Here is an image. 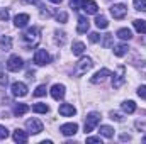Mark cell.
<instances>
[{
    "label": "cell",
    "instance_id": "obj_1",
    "mask_svg": "<svg viewBox=\"0 0 146 144\" xmlns=\"http://www.w3.org/2000/svg\"><path fill=\"white\" fill-rule=\"evenodd\" d=\"M41 29L39 27H29L24 34H22V42H24V46L27 48V49H33V48H36L37 44H39V41H41Z\"/></svg>",
    "mask_w": 146,
    "mask_h": 144
},
{
    "label": "cell",
    "instance_id": "obj_2",
    "mask_svg": "<svg viewBox=\"0 0 146 144\" xmlns=\"http://www.w3.org/2000/svg\"><path fill=\"white\" fill-rule=\"evenodd\" d=\"M99 122H100V114H97V112H90V114L87 115V120H85V134L92 132V131L97 127Z\"/></svg>",
    "mask_w": 146,
    "mask_h": 144
},
{
    "label": "cell",
    "instance_id": "obj_3",
    "mask_svg": "<svg viewBox=\"0 0 146 144\" xmlns=\"http://www.w3.org/2000/svg\"><path fill=\"white\" fill-rule=\"evenodd\" d=\"M94 66V61L90 59V58H82L78 63H76V68H75V75L76 76H82V75H85V73L88 71L90 68Z\"/></svg>",
    "mask_w": 146,
    "mask_h": 144
},
{
    "label": "cell",
    "instance_id": "obj_4",
    "mask_svg": "<svg viewBox=\"0 0 146 144\" xmlns=\"http://www.w3.org/2000/svg\"><path fill=\"white\" fill-rule=\"evenodd\" d=\"M22 66H24V61H22V58H21V56H17V54L10 56V58H9V61H7V70H9V71H12V73L22 70Z\"/></svg>",
    "mask_w": 146,
    "mask_h": 144
},
{
    "label": "cell",
    "instance_id": "obj_5",
    "mask_svg": "<svg viewBox=\"0 0 146 144\" xmlns=\"http://www.w3.org/2000/svg\"><path fill=\"white\" fill-rule=\"evenodd\" d=\"M49 59H51V56H49V53H48L46 49H37L36 53H34V63H36L37 66L48 65Z\"/></svg>",
    "mask_w": 146,
    "mask_h": 144
},
{
    "label": "cell",
    "instance_id": "obj_6",
    "mask_svg": "<svg viewBox=\"0 0 146 144\" xmlns=\"http://www.w3.org/2000/svg\"><path fill=\"white\" fill-rule=\"evenodd\" d=\"M110 14H112V17L114 19H124L126 17V14H127V7L124 5V3H114L112 7H110Z\"/></svg>",
    "mask_w": 146,
    "mask_h": 144
},
{
    "label": "cell",
    "instance_id": "obj_7",
    "mask_svg": "<svg viewBox=\"0 0 146 144\" xmlns=\"http://www.w3.org/2000/svg\"><path fill=\"white\" fill-rule=\"evenodd\" d=\"M12 95L14 97H26L27 95V87H26V83H22V81H15V83H12Z\"/></svg>",
    "mask_w": 146,
    "mask_h": 144
},
{
    "label": "cell",
    "instance_id": "obj_8",
    "mask_svg": "<svg viewBox=\"0 0 146 144\" xmlns=\"http://www.w3.org/2000/svg\"><path fill=\"white\" fill-rule=\"evenodd\" d=\"M26 127L31 134H39L42 131V122L37 119H29V120H26Z\"/></svg>",
    "mask_w": 146,
    "mask_h": 144
},
{
    "label": "cell",
    "instance_id": "obj_9",
    "mask_svg": "<svg viewBox=\"0 0 146 144\" xmlns=\"http://www.w3.org/2000/svg\"><path fill=\"white\" fill-rule=\"evenodd\" d=\"M124 75H126V68L124 66H119L115 75L112 76V87L114 88H119L122 83H124Z\"/></svg>",
    "mask_w": 146,
    "mask_h": 144
},
{
    "label": "cell",
    "instance_id": "obj_10",
    "mask_svg": "<svg viewBox=\"0 0 146 144\" xmlns=\"http://www.w3.org/2000/svg\"><path fill=\"white\" fill-rule=\"evenodd\" d=\"M107 76H110V70H107V68H102L100 71H97L94 76H92V78H90V81H92V83H95V85H97V83H104Z\"/></svg>",
    "mask_w": 146,
    "mask_h": 144
},
{
    "label": "cell",
    "instance_id": "obj_11",
    "mask_svg": "<svg viewBox=\"0 0 146 144\" xmlns=\"http://www.w3.org/2000/svg\"><path fill=\"white\" fill-rule=\"evenodd\" d=\"M60 131H61V134H63V136H75V134H76V131H78V124H75V122L63 124V126L60 127Z\"/></svg>",
    "mask_w": 146,
    "mask_h": 144
},
{
    "label": "cell",
    "instance_id": "obj_12",
    "mask_svg": "<svg viewBox=\"0 0 146 144\" xmlns=\"http://www.w3.org/2000/svg\"><path fill=\"white\" fill-rule=\"evenodd\" d=\"M51 97H53L54 100H61V98L65 97V85H60V83L53 85V87H51Z\"/></svg>",
    "mask_w": 146,
    "mask_h": 144
},
{
    "label": "cell",
    "instance_id": "obj_13",
    "mask_svg": "<svg viewBox=\"0 0 146 144\" xmlns=\"http://www.w3.org/2000/svg\"><path fill=\"white\" fill-rule=\"evenodd\" d=\"M58 112H60V115H63V117H72L76 114V108L70 105V104H63V105H60L58 108Z\"/></svg>",
    "mask_w": 146,
    "mask_h": 144
},
{
    "label": "cell",
    "instance_id": "obj_14",
    "mask_svg": "<svg viewBox=\"0 0 146 144\" xmlns=\"http://www.w3.org/2000/svg\"><path fill=\"white\" fill-rule=\"evenodd\" d=\"M82 9L85 10V14H97L99 5H97V2H94V0H85Z\"/></svg>",
    "mask_w": 146,
    "mask_h": 144
},
{
    "label": "cell",
    "instance_id": "obj_15",
    "mask_svg": "<svg viewBox=\"0 0 146 144\" xmlns=\"http://www.w3.org/2000/svg\"><path fill=\"white\" fill-rule=\"evenodd\" d=\"M88 27H90V24H88V19L87 17H78V26H76V32L78 34H85L87 31H88Z\"/></svg>",
    "mask_w": 146,
    "mask_h": 144
},
{
    "label": "cell",
    "instance_id": "obj_16",
    "mask_svg": "<svg viewBox=\"0 0 146 144\" xmlns=\"http://www.w3.org/2000/svg\"><path fill=\"white\" fill-rule=\"evenodd\" d=\"M27 22H29V15H27V14H19V15H15V19H14L15 27H26Z\"/></svg>",
    "mask_w": 146,
    "mask_h": 144
},
{
    "label": "cell",
    "instance_id": "obj_17",
    "mask_svg": "<svg viewBox=\"0 0 146 144\" xmlns=\"http://www.w3.org/2000/svg\"><path fill=\"white\" fill-rule=\"evenodd\" d=\"M0 49H2V51H10V49H12V39L9 36L0 37Z\"/></svg>",
    "mask_w": 146,
    "mask_h": 144
},
{
    "label": "cell",
    "instance_id": "obj_18",
    "mask_svg": "<svg viewBox=\"0 0 146 144\" xmlns=\"http://www.w3.org/2000/svg\"><path fill=\"white\" fill-rule=\"evenodd\" d=\"M14 141H15V143H27V134H26V131H21V129L14 131Z\"/></svg>",
    "mask_w": 146,
    "mask_h": 144
},
{
    "label": "cell",
    "instance_id": "obj_19",
    "mask_svg": "<svg viewBox=\"0 0 146 144\" xmlns=\"http://www.w3.org/2000/svg\"><path fill=\"white\" fill-rule=\"evenodd\" d=\"M127 51H129L127 44H117V46H114V54H115V56H119V58H122Z\"/></svg>",
    "mask_w": 146,
    "mask_h": 144
},
{
    "label": "cell",
    "instance_id": "obj_20",
    "mask_svg": "<svg viewBox=\"0 0 146 144\" xmlns=\"http://www.w3.org/2000/svg\"><path fill=\"white\" fill-rule=\"evenodd\" d=\"M72 51H73V54L75 56H80V54H83V51H85V44L83 42H73V46H72Z\"/></svg>",
    "mask_w": 146,
    "mask_h": 144
},
{
    "label": "cell",
    "instance_id": "obj_21",
    "mask_svg": "<svg viewBox=\"0 0 146 144\" xmlns=\"http://www.w3.org/2000/svg\"><path fill=\"white\" fill-rule=\"evenodd\" d=\"M95 26H97L99 29H107V27H109V22H107V19H106L104 15H97V17H95Z\"/></svg>",
    "mask_w": 146,
    "mask_h": 144
},
{
    "label": "cell",
    "instance_id": "obj_22",
    "mask_svg": "<svg viewBox=\"0 0 146 144\" xmlns=\"http://www.w3.org/2000/svg\"><path fill=\"white\" fill-rule=\"evenodd\" d=\"M133 24H134V29H136L139 34H145L146 32V20H139V19H136Z\"/></svg>",
    "mask_w": 146,
    "mask_h": 144
},
{
    "label": "cell",
    "instance_id": "obj_23",
    "mask_svg": "<svg viewBox=\"0 0 146 144\" xmlns=\"http://www.w3.org/2000/svg\"><path fill=\"white\" fill-rule=\"evenodd\" d=\"M104 137H114V129L110 127V126H100V131H99Z\"/></svg>",
    "mask_w": 146,
    "mask_h": 144
},
{
    "label": "cell",
    "instance_id": "obj_24",
    "mask_svg": "<svg viewBox=\"0 0 146 144\" xmlns=\"http://www.w3.org/2000/svg\"><path fill=\"white\" fill-rule=\"evenodd\" d=\"M117 37L122 39V41H129V39L133 37V32H131L129 29H119V31H117Z\"/></svg>",
    "mask_w": 146,
    "mask_h": 144
},
{
    "label": "cell",
    "instance_id": "obj_25",
    "mask_svg": "<svg viewBox=\"0 0 146 144\" xmlns=\"http://www.w3.org/2000/svg\"><path fill=\"white\" fill-rule=\"evenodd\" d=\"M27 110H29V107H27L26 104H19V105H15V107H14V114H15L17 117H22Z\"/></svg>",
    "mask_w": 146,
    "mask_h": 144
},
{
    "label": "cell",
    "instance_id": "obj_26",
    "mask_svg": "<svg viewBox=\"0 0 146 144\" xmlns=\"http://www.w3.org/2000/svg\"><path fill=\"white\" fill-rule=\"evenodd\" d=\"M122 110H124L126 114H133V112L136 110V104H134L133 100H127V102L122 104Z\"/></svg>",
    "mask_w": 146,
    "mask_h": 144
},
{
    "label": "cell",
    "instance_id": "obj_27",
    "mask_svg": "<svg viewBox=\"0 0 146 144\" xmlns=\"http://www.w3.org/2000/svg\"><path fill=\"white\" fill-rule=\"evenodd\" d=\"M33 112H36V114H46V112H49V107L46 104H36V105H33Z\"/></svg>",
    "mask_w": 146,
    "mask_h": 144
},
{
    "label": "cell",
    "instance_id": "obj_28",
    "mask_svg": "<svg viewBox=\"0 0 146 144\" xmlns=\"http://www.w3.org/2000/svg\"><path fill=\"white\" fill-rule=\"evenodd\" d=\"M65 41H66V34H65V32H56L54 42H56L58 46H63V44H65Z\"/></svg>",
    "mask_w": 146,
    "mask_h": 144
},
{
    "label": "cell",
    "instance_id": "obj_29",
    "mask_svg": "<svg viewBox=\"0 0 146 144\" xmlns=\"http://www.w3.org/2000/svg\"><path fill=\"white\" fill-rule=\"evenodd\" d=\"M83 2L85 0H70V7H72L73 10H78V9L83 7Z\"/></svg>",
    "mask_w": 146,
    "mask_h": 144
},
{
    "label": "cell",
    "instance_id": "obj_30",
    "mask_svg": "<svg viewBox=\"0 0 146 144\" xmlns=\"http://www.w3.org/2000/svg\"><path fill=\"white\" fill-rule=\"evenodd\" d=\"M134 7H136V10L146 12V0H134Z\"/></svg>",
    "mask_w": 146,
    "mask_h": 144
},
{
    "label": "cell",
    "instance_id": "obj_31",
    "mask_svg": "<svg viewBox=\"0 0 146 144\" xmlns=\"http://www.w3.org/2000/svg\"><path fill=\"white\" fill-rule=\"evenodd\" d=\"M112 34H106V36H104V41H102V46H104V48H110V46H112Z\"/></svg>",
    "mask_w": 146,
    "mask_h": 144
},
{
    "label": "cell",
    "instance_id": "obj_32",
    "mask_svg": "<svg viewBox=\"0 0 146 144\" xmlns=\"http://www.w3.org/2000/svg\"><path fill=\"white\" fill-rule=\"evenodd\" d=\"M42 95H46V85H39L34 92V97H42Z\"/></svg>",
    "mask_w": 146,
    "mask_h": 144
},
{
    "label": "cell",
    "instance_id": "obj_33",
    "mask_svg": "<svg viewBox=\"0 0 146 144\" xmlns=\"http://www.w3.org/2000/svg\"><path fill=\"white\" fill-rule=\"evenodd\" d=\"M56 20H58V22H61V24H65V22L68 20L66 12H58V14H56Z\"/></svg>",
    "mask_w": 146,
    "mask_h": 144
},
{
    "label": "cell",
    "instance_id": "obj_34",
    "mask_svg": "<svg viewBox=\"0 0 146 144\" xmlns=\"http://www.w3.org/2000/svg\"><path fill=\"white\" fill-rule=\"evenodd\" d=\"M7 83H9L7 75H5V73H0V88H5V87H7Z\"/></svg>",
    "mask_w": 146,
    "mask_h": 144
},
{
    "label": "cell",
    "instance_id": "obj_35",
    "mask_svg": "<svg viewBox=\"0 0 146 144\" xmlns=\"http://www.w3.org/2000/svg\"><path fill=\"white\" fill-rule=\"evenodd\" d=\"M110 119H112V120H117V122H122L124 117H122L121 114H117V112H110Z\"/></svg>",
    "mask_w": 146,
    "mask_h": 144
},
{
    "label": "cell",
    "instance_id": "obj_36",
    "mask_svg": "<svg viewBox=\"0 0 146 144\" xmlns=\"http://www.w3.org/2000/svg\"><path fill=\"white\" fill-rule=\"evenodd\" d=\"M138 95H139L141 98H145V100H146V85H141V87L138 88Z\"/></svg>",
    "mask_w": 146,
    "mask_h": 144
},
{
    "label": "cell",
    "instance_id": "obj_37",
    "mask_svg": "<svg viewBox=\"0 0 146 144\" xmlns=\"http://www.w3.org/2000/svg\"><path fill=\"white\" fill-rule=\"evenodd\" d=\"M7 136H9V131L3 126H0V139H7Z\"/></svg>",
    "mask_w": 146,
    "mask_h": 144
},
{
    "label": "cell",
    "instance_id": "obj_38",
    "mask_svg": "<svg viewBox=\"0 0 146 144\" xmlns=\"http://www.w3.org/2000/svg\"><path fill=\"white\" fill-rule=\"evenodd\" d=\"M99 41H100V36L97 32H92L90 34V42H99Z\"/></svg>",
    "mask_w": 146,
    "mask_h": 144
},
{
    "label": "cell",
    "instance_id": "obj_39",
    "mask_svg": "<svg viewBox=\"0 0 146 144\" xmlns=\"http://www.w3.org/2000/svg\"><path fill=\"white\" fill-rule=\"evenodd\" d=\"M0 19L2 20H9V10H2L0 12Z\"/></svg>",
    "mask_w": 146,
    "mask_h": 144
},
{
    "label": "cell",
    "instance_id": "obj_40",
    "mask_svg": "<svg viewBox=\"0 0 146 144\" xmlns=\"http://www.w3.org/2000/svg\"><path fill=\"white\" fill-rule=\"evenodd\" d=\"M87 143H100L102 144V139H100V137H87Z\"/></svg>",
    "mask_w": 146,
    "mask_h": 144
},
{
    "label": "cell",
    "instance_id": "obj_41",
    "mask_svg": "<svg viewBox=\"0 0 146 144\" xmlns=\"http://www.w3.org/2000/svg\"><path fill=\"white\" fill-rule=\"evenodd\" d=\"M136 127H138V129H143V131H146V124H145V122H141V120H138V122H136Z\"/></svg>",
    "mask_w": 146,
    "mask_h": 144
},
{
    "label": "cell",
    "instance_id": "obj_42",
    "mask_svg": "<svg viewBox=\"0 0 146 144\" xmlns=\"http://www.w3.org/2000/svg\"><path fill=\"white\" fill-rule=\"evenodd\" d=\"M139 70H141V75L146 78V63H143V65H141V68H139Z\"/></svg>",
    "mask_w": 146,
    "mask_h": 144
},
{
    "label": "cell",
    "instance_id": "obj_43",
    "mask_svg": "<svg viewBox=\"0 0 146 144\" xmlns=\"http://www.w3.org/2000/svg\"><path fill=\"white\" fill-rule=\"evenodd\" d=\"M121 141H131V136L129 134H122L121 136Z\"/></svg>",
    "mask_w": 146,
    "mask_h": 144
},
{
    "label": "cell",
    "instance_id": "obj_44",
    "mask_svg": "<svg viewBox=\"0 0 146 144\" xmlns=\"http://www.w3.org/2000/svg\"><path fill=\"white\" fill-rule=\"evenodd\" d=\"M49 2H53V3H61L63 0H49Z\"/></svg>",
    "mask_w": 146,
    "mask_h": 144
}]
</instances>
